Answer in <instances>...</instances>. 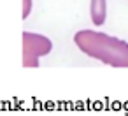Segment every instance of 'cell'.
Returning a JSON list of instances; mask_svg holds the SVG:
<instances>
[{
  "mask_svg": "<svg viewBox=\"0 0 128 116\" xmlns=\"http://www.w3.org/2000/svg\"><path fill=\"white\" fill-rule=\"evenodd\" d=\"M76 46L88 56L110 67H128V42L96 30H79L74 35Z\"/></svg>",
  "mask_w": 128,
  "mask_h": 116,
  "instance_id": "cell-1",
  "label": "cell"
},
{
  "mask_svg": "<svg viewBox=\"0 0 128 116\" xmlns=\"http://www.w3.org/2000/svg\"><path fill=\"white\" fill-rule=\"evenodd\" d=\"M53 42L46 35L23 32V67H39V58L49 55Z\"/></svg>",
  "mask_w": 128,
  "mask_h": 116,
  "instance_id": "cell-2",
  "label": "cell"
},
{
  "mask_svg": "<svg viewBox=\"0 0 128 116\" xmlns=\"http://www.w3.org/2000/svg\"><path fill=\"white\" fill-rule=\"evenodd\" d=\"M90 16L95 27H100L107 20V0H91L90 2Z\"/></svg>",
  "mask_w": 128,
  "mask_h": 116,
  "instance_id": "cell-3",
  "label": "cell"
},
{
  "mask_svg": "<svg viewBox=\"0 0 128 116\" xmlns=\"http://www.w3.org/2000/svg\"><path fill=\"white\" fill-rule=\"evenodd\" d=\"M32 13V0H23V20H26Z\"/></svg>",
  "mask_w": 128,
  "mask_h": 116,
  "instance_id": "cell-4",
  "label": "cell"
}]
</instances>
